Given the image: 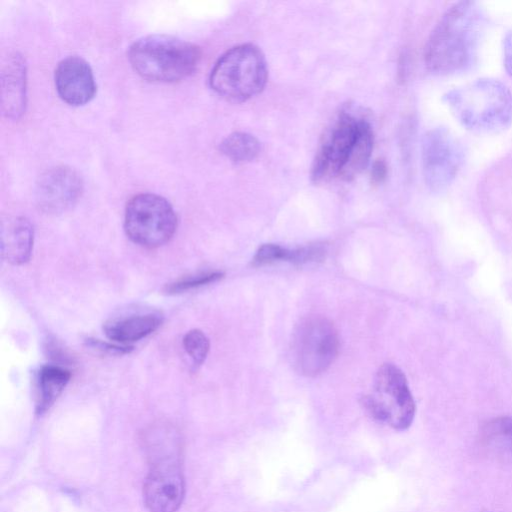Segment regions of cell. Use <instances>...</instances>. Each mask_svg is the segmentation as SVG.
Listing matches in <instances>:
<instances>
[{
    "label": "cell",
    "instance_id": "1",
    "mask_svg": "<svg viewBox=\"0 0 512 512\" xmlns=\"http://www.w3.org/2000/svg\"><path fill=\"white\" fill-rule=\"evenodd\" d=\"M481 8L470 1L451 6L430 34L425 47L427 68L436 74H452L471 65L484 30Z\"/></svg>",
    "mask_w": 512,
    "mask_h": 512
},
{
    "label": "cell",
    "instance_id": "2",
    "mask_svg": "<svg viewBox=\"0 0 512 512\" xmlns=\"http://www.w3.org/2000/svg\"><path fill=\"white\" fill-rule=\"evenodd\" d=\"M454 117L467 129L496 132L512 120V95L494 79H478L444 95Z\"/></svg>",
    "mask_w": 512,
    "mask_h": 512
},
{
    "label": "cell",
    "instance_id": "3",
    "mask_svg": "<svg viewBox=\"0 0 512 512\" xmlns=\"http://www.w3.org/2000/svg\"><path fill=\"white\" fill-rule=\"evenodd\" d=\"M128 57L142 78L154 82H175L196 70L201 51L198 46L177 37L155 34L135 41Z\"/></svg>",
    "mask_w": 512,
    "mask_h": 512
},
{
    "label": "cell",
    "instance_id": "4",
    "mask_svg": "<svg viewBox=\"0 0 512 512\" xmlns=\"http://www.w3.org/2000/svg\"><path fill=\"white\" fill-rule=\"evenodd\" d=\"M268 70L262 51L253 44L235 46L215 63L209 82L223 99L241 103L259 94L267 82Z\"/></svg>",
    "mask_w": 512,
    "mask_h": 512
},
{
    "label": "cell",
    "instance_id": "5",
    "mask_svg": "<svg viewBox=\"0 0 512 512\" xmlns=\"http://www.w3.org/2000/svg\"><path fill=\"white\" fill-rule=\"evenodd\" d=\"M361 402L374 420L396 430L407 429L414 419L415 403L406 377L392 363L378 369L373 390Z\"/></svg>",
    "mask_w": 512,
    "mask_h": 512
},
{
    "label": "cell",
    "instance_id": "6",
    "mask_svg": "<svg viewBox=\"0 0 512 512\" xmlns=\"http://www.w3.org/2000/svg\"><path fill=\"white\" fill-rule=\"evenodd\" d=\"M339 346V334L334 323L324 316L310 315L300 321L293 333V366L304 376H318L335 361Z\"/></svg>",
    "mask_w": 512,
    "mask_h": 512
},
{
    "label": "cell",
    "instance_id": "7",
    "mask_svg": "<svg viewBox=\"0 0 512 512\" xmlns=\"http://www.w3.org/2000/svg\"><path fill=\"white\" fill-rule=\"evenodd\" d=\"M177 227V216L171 204L153 193H140L127 203L124 229L137 245L157 248L167 243Z\"/></svg>",
    "mask_w": 512,
    "mask_h": 512
},
{
    "label": "cell",
    "instance_id": "8",
    "mask_svg": "<svg viewBox=\"0 0 512 512\" xmlns=\"http://www.w3.org/2000/svg\"><path fill=\"white\" fill-rule=\"evenodd\" d=\"M367 121L342 111L326 131L315 156L311 177L324 182L339 174Z\"/></svg>",
    "mask_w": 512,
    "mask_h": 512
},
{
    "label": "cell",
    "instance_id": "9",
    "mask_svg": "<svg viewBox=\"0 0 512 512\" xmlns=\"http://www.w3.org/2000/svg\"><path fill=\"white\" fill-rule=\"evenodd\" d=\"M185 494L184 478L175 455L157 456L143 486V498L150 512H175Z\"/></svg>",
    "mask_w": 512,
    "mask_h": 512
},
{
    "label": "cell",
    "instance_id": "10",
    "mask_svg": "<svg viewBox=\"0 0 512 512\" xmlns=\"http://www.w3.org/2000/svg\"><path fill=\"white\" fill-rule=\"evenodd\" d=\"M422 155L426 182L434 189L449 186L463 162L460 144L442 128L434 129L425 136Z\"/></svg>",
    "mask_w": 512,
    "mask_h": 512
},
{
    "label": "cell",
    "instance_id": "11",
    "mask_svg": "<svg viewBox=\"0 0 512 512\" xmlns=\"http://www.w3.org/2000/svg\"><path fill=\"white\" fill-rule=\"evenodd\" d=\"M82 186L76 171L65 166L54 167L42 174L37 182V203L48 214L65 212L78 201Z\"/></svg>",
    "mask_w": 512,
    "mask_h": 512
},
{
    "label": "cell",
    "instance_id": "12",
    "mask_svg": "<svg viewBox=\"0 0 512 512\" xmlns=\"http://www.w3.org/2000/svg\"><path fill=\"white\" fill-rule=\"evenodd\" d=\"M55 86L61 99L71 106L88 103L96 92L89 64L77 56H69L57 65Z\"/></svg>",
    "mask_w": 512,
    "mask_h": 512
},
{
    "label": "cell",
    "instance_id": "13",
    "mask_svg": "<svg viewBox=\"0 0 512 512\" xmlns=\"http://www.w3.org/2000/svg\"><path fill=\"white\" fill-rule=\"evenodd\" d=\"M162 316L157 312H140L108 320L103 327L105 335L113 342L131 346L159 328Z\"/></svg>",
    "mask_w": 512,
    "mask_h": 512
},
{
    "label": "cell",
    "instance_id": "14",
    "mask_svg": "<svg viewBox=\"0 0 512 512\" xmlns=\"http://www.w3.org/2000/svg\"><path fill=\"white\" fill-rule=\"evenodd\" d=\"M34 229L25 217H14L2 224L1 253L12 265L26 263L32 254Z\"/></svg>",
    "mask_w": 512,
    "mask_h": 512
},
{
    "label": "cell",
    "instance_id": "15",
    "mask_svg": "<svg viewBox=\"0 0 512 512\" xmlns=\"http://www.w3.org/2000/svg\"><path fill=\"white\" fill-rule=\"evenodd\" d=\"M26 72L21 56H8L2 69V109L9 118H18L25 109Z\"/></svg>",
    "mask_w": 512,
    "mask_h": 512
},
{
    "label": "cell",
    "instance_id": "16",
    "mask_svg": "<svg viewBox=\"0 0 512 512\" xmlns=\"http://www.w3.org/2000/svg\"><path fill=\"white\" fill-rule=\"evenodd\" d=\"M71 378V372L56 364L40 368L36 383V413H45L60 396Z\"/></svg>",
    "mask_w": 512,
    "mask_h": 512
},
{
    "label": "cell",
    "instance_id": "17",
    "mask_svg": "<svg viewBox=\"0 0 512 512\" xmlns=\"http://www.w3.org/2000/svg\"><path fill=\"white\" fill-rule=\"evenodd\" d=\"M480 443L491 456L512 464V417H498L480 431Z\"/></svg>",
    "mask_w": 512,
    "mask_h": 512
},
{
    "label": "cell",
    "instance_id": "18",
    "mask_svg": "<svg viewBox=\"0 0 512 512\" xmlns=\"http://www.w3.org/2000/svg\"><path fill=\"white\" fill-rule=\"evenodd\" d=\"M372 148L373 134L369 123L366 122L338 178L346 181L355 178L367 166Z\"/></svg>",
    "mask_w": 512,
    "mask_h": 512
},
{
    "label": "cell",
    "instance_id": "19",
    "mask_svg": "<svg viewBox=\"0 0 512 512\" xmlns=\"http://www.w3.org/2000/svg\"><path fill=\"white\" fill-rule=\"evenodd\" d=\"M220 151L231 161L248 162L259 154L260 143L251 134L234 132L223 139Z\"/></svg>",
    "mask_w": 512,
    "mask_h": 512
},
{
    "label": "cell",
    "instance_id": "20",
    "mask_svg": "<svg viewBox=\"0 0 512 512\" xmlns=\"http://www.w3.org/2000/svg\"><path fill=\"white\" fill-rule=\"evenodd\" d=\"M224 274L221 271L201 272L193 275L184 276L165 287V292L168 294H178L192 290L223 278Z\"/></svg>",
    "mask_w": 512,
    "mask_h": 512
},
{
    "label": "cell",
    "instance_id": "21",
    "mask_svg": "<svg viewBox=\"0 0 512 512\" xmlns=\"http://www.w3.org/2000/svg\"><path fill=\"white\" fill-rule=\"evenodd\" d=\"M183 347L192 361L196 365H201L208 355L210 343L201 330L193 329L185 334Z\"/></svg>",
    "mask_w": 512,
    "mask_h": 512
},
{
    "label": "cell",
    "instance_id": "22",
    "mask_svg": "<svg viewBox=\"0 0 512 512\" xmlns=\"http://www.w3.org/2000/svg\"><path fill=\"white\" fill-rule=\"evenodd\" d=\"M326 254L327 248L325 245L320 243L310 244L292 250L288 249L286 261L303 265L322 261Z\"/></svg>",
    "mask_w": 512,
    "mask_h": 512
},
{
    "label": "cell",
    "instance_id": "23",
    "mask_svg": "<svg viewBox=\"0 0 512 512\" xmlns=\"http://www.w3.org/2000/svg\"><path fill=\"white\" fill-rule=\"evenodd\" d=\"M287 248L277 244H263L256 251L253 259V266H264L278 261H286Z\"/></svg>",
    "mask_w": 512,
    "mask_h": 512
},
{
    "label": "cell",
    "instance_id": "24",
    "mask_svg": "<svg viewBox=\"0 0 512 512\" xmlns=\"http://www.w3.org/2000/svg\"><path fill=\"white\" fill-rule=\"evenodd\" d=\"M88 344H89V346H91L97 350L104 351L107 353H114V354L129 353L133 348L132 346H126V345H121V344H117V343L111 344V343L98 341V340H92V339H88Z\"/></svg>",
    "mask_w": 512,
    "mask_h": 512
},
{
    "label": "cell",
    "instance_id": "25",
    "mask_svg": "<svg viewBox=\"0 0 512 512\" xmlns=\"http://www.w3.org/2000/svg\"><path fill=\"white\" fill-rule=\"evenodd\" d=\"M387 165L384 160L378 159L373 163L371 169V183L373 185H380L387 177Z\"/></svg>",
    "mask_w": 512,
    "mask_h": 512
},
{
    "label": "cell",
    "instance_id": "26",
    "mask_svg": "<svg viewBox=\"0 0 512 512\" xmlns=\"http://www.w3.org/2000/svg\"><path fill=\"white\" fill-rule=\"evenodd\" d=\"M504 64L508 73L512 76V31L504 40Z\"/></svg>",
    "mask_w": 512,
    "mask_h": 512
}]
</instances>
